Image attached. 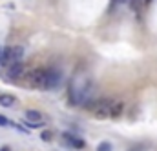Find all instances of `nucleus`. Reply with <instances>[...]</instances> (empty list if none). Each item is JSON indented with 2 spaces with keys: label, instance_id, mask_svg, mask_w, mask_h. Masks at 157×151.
Wrapping results in <instances>:
<instances>
[{
  "label": "nucleus",
  "instance_id": "1",
  "mask_svg": "<svg viewBox=\"0 0 157 151\" xmlns=\"http://www.w3.org/2000/svg\"><path fill=\"white\" fill-rule=\"evenodd\" d=\"M90 100H93V84L86 78L73 80L70 84V102L73 106H86Z\"/></svg>",
  "mask_w": 157,
  "mask_h": 151
},
{
  "label": "nucleus",
  "instance_id": "2",
  "mask_svg": "<svg viewBox=\"0 0 157 151\" xmlns=\"http://www.w3.org/2000/svg\"><path fill=\"white\" fill-rule=\"evenodd\" d=\"M112 102H113V100H110V98L93 100V104H91L90 111L95 115L97 118H106V116H110V108H112Z\"/></svg>",
  "mask_w": 157,
  "mask_h": 151
},
{
  "label": "nucleus",
  "instance_id": "3",
  "mask_svg": "<svg viewBox=\"0 0 157 151\" xmlns=\"http://www.w3.org/2000/svg\"><path fill=\"white\" fill-rule=\"evenodd\" d=\"M6 75L11 80H18V78H22L26 75V66L22 64V60L20 62H11V64L6 66Z\"/></svg>",
  "mask_w": 157,
  "mask_h": 151
},
{
  "label": "nucleus",
  "instance_id": "4",
  "mask_svg": "<svg viewBox=\"0 0 157 151\" xmlns=\"http://www.w3.org/2000/svg\"><path fill=\"white\" fill-rule=\"evenodd\" d=\"M62 73L59 69H46V80H44V87L46 89H55L60 86Z\"/></svg>",
  "mask_w": 157,
  "mask_h": 151
},
{
  "label": "nucleus",
  "instance_id": "5",
  "mask_svg": "<svg viewBox=\"0 0 157 151\" xmlns=\"http://www.w3.org/2000/svg\"><path fill=\"white\" fill-rule=\"evenodd\" d=\"M28 80L31 86H37V87H44V80H46V69L42 68H35L28 73Z\"/></svg>",
  "mask_w": 157,
  "mask_h": 151
},
{
  "label": "nucleus",
  "instance_id": "6",
  "mask_svg": "<svg viewBox=\"0 0 157 151\" xmlns=\"http://www.w3.org/2000/svg\"><path fill=\"white\" fill-rule=\"evenodd\" d=\"M62 138H64L71 148H75V149H82V148L86 146V142H84L80 137L73 135V133H62Z\"/></svg>",
  "mask_w": 157,
  "mask_h": 151
},
{
  "label": "nucleus",
  "instance_id": "7",
  "mask_svg": "<svg viewBox=\"0 0 157 151\" xmlns=\"http://www.w3.org/2000/svg\"><path fill=\"white\" fill-rule=\"evenodd\" d=\"M22 57H24V47H20V46L9 47V60H11V62H20ZM11 62H9V64H11Z\"/></svg>",
  "mask_w": 157,
  "mask_h": 151
},
{
  "label": "nucleus",
  "instance_id": "8",
  "mask_svg": "<svg viewBox=\"0 0 157 151\" xmlns=\"http://www.w3.org/2000/svg\"><path fill=\"white\" fill-rule=\"evenodd\" d=\"M122 109H124L122 102H112V108H110V116H113V118H117V116H121V113H122Z\"/></svg>",
  "mask_w": 157,
  "mask_h": 151
},
{
  "label": "nucleus",
  "instance_id": "9",
  "mask_svg": "<svg viewBox=\"0 0 157 151\" xmlns=\"http://www.w3.org/2000/svg\"><path fill=\"white\" fill-rule=\"evenodd\" d=\"M26 120H29V122H40L42 120V115L39 111H35V109H28L26 111Z\"/></svg>",
  "mask_w": 157,
  "mask_h": 151
},
{
  "label": "nucleus",
  "instance_id": "10",
  "mask_svg": "<svg viewBox=\"0 0 157 151\" xmlns=\"http://www.w3.org/2000/svg\"><path fill=\"white\" fill-rule=\"evenodd\" d=\"M13 104H15V97H13V95H0V106L9 108V106H13Z\"/></svg>",
  "mask_w": 157,
  "mask_h": 151
},
{
  "label": "nucleus",
  "instance_id": "11",
  "mask_svg": "<svg viewBox=\"0 0 157 151\" xmlns=\"http://www.w3.org/2000/svg\"><path fill=\"white\" fill-rule=\"evenodd\" d=\"M126 2H130V7L133 11H141V7H143V0H126Z\"/></svg>",
  "mask_w": 157,
  "mask_h": 151
},
{
  "label": "nucleus",
  "instance_id": "12",
  "mask_svg": "<svg viewBox=\"0 0 157 151\" xmlns=\"http://www.w3.org/2000/svg\"><path fill=\"white\" fill-rule=\"evenodd\" d=\"M40 138H42L44 142H51V138H53V133H51L49 129H44V131L40 133Z\"/></svg>",
  "mask_w": 157,
  "mask_h": 151
},
{
  "label": "nucleus",
  "instance_id": "13",
  "mask_svg": "<svg viewBox=\"0 0 157 151\" xmlns=\"http://www.w3.org/2000/svg\"><path fill=\"white\" fill-rule=\"evenodd\" d=\"M97 151H112V144L110 142H101L97 146Z\"/></svg>",
  "mask_w": 157,
  "mask_h": 151
},
{
  "label": "nucleus",
  "instance_id": "14",
  "mask_svg": "<svg viewBox=\"0 0 157 151\" xmlns=\"http://www.w3.org/2000/svg\"><path fill=\"white\" fill-rule=\"evenodd\" d=\"M128 151H144V146H132L128 148Z\"/></svg>",
  "mask_w": 157,
  "mask_h": 151
},
{
  "label": "nucleus",
  "instance_id": "15",
  "mask_svg": "<svg viewBox=\"0 0 157 151\" xmlns=\"http://www.w3.org/2000/svg\"><path fill=\"white\" fill-rule=\"evenodd\" d=\"M7 124H9V120H7L6 116H2V115H0V126H7Z\"/></svg>",
  "mask_w": 157,
  "mask_h": 151
},
{
  "label": "nucleus",
  "instance_id": "16",
  "mask_svg": "<svg viewBox=\"0 0 157 151\" xmlns=\"http://www.w3.org/2000/svg\"><path fill=\"white\" fill-rule=\"evenodd\" d=\"M113 2H115V4H124L126 0H113Z\"/></svg>",
  "mask_w": 157,
  "mask_h": 151
},
{
  "label": "nucleus",
  "instance_id": "17",
  "mask_svg": "<svg viewBox=\"0 0 157 151\" xmlns=\"http://www.w3.org/2000/svg\"><path fill=\"white\" fill-rule=\"evenodd\" d=\"M0 151H9V148H2Z\"/></svg>",
  "mask_w": 157,
  "mask_h": 151
},
{
  "label": "nucleus",
  "instance_id": "18",
  "mask_svg": "<svg viewBox=\"0 0 157 151\" xmlns=\"http://www.w3.org/2000/svg\"><path fill=\"white\" fill-rule=\"evenodd\" d=\"M0 53H2V47H0Z\"/></svg>",
  "mask_w": 157,
  "mask_h": 151
},
{
  "label": "nucleus",
  "instance_id": "19",
  "mask_svg": "<svg viewBox=\"0 0 157 151\" xmlns=\"http://www.w3.org/2000/svg\"><path fill=\"white\" fill-rule=\"evenodd\" d=\"M148 2H150V0H148Z\"/></svg>",
  "mask_w": 157,
  "mask_h": 151
}]
</instances>
